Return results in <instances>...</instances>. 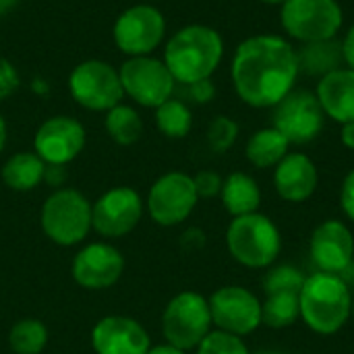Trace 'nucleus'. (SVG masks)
Returning <instances> with one entry per match:
<instances>
[{"instance_id": "obj_1", "label": "nucleus", "mask_w": 354, "mask_h": 354, "mask_svg": "<svg viewBox=\"0 0 354 354\" xmlns=\"http://www.w3.org/2000/svg\"><path fill=\"white\" fill-rule=\"evenodd\" d=\"M230 73L245 104L274 108L292 91L299 77L297 50L280 35H253L239 44Z\"/></svg>"}, {"instance_id": "obj_2", "label": "nucleus", "mask_w": 354, "mask_h": 354, "mask_svg": "<svg viewBox=\"0 0 354 354\" xmlns=\"http://www.w3.org/2000/svg\"><path fill=\"white\" fill-rule=\"evenodd\" d=\"M224 54L222 35L207 25H187L166 44L164 62L174 81L191 85L212 79Z\"/></svg>"}, {"instance_id": "obj_3", "label": "nucleus", "mask_w": 354, "mask_h": 354, "mask_svg": "<svg viewBox=\"0 0 354 354\" xmlns=\"http://www.w3.org/2000/svg\"><path fill=\"white\" fill-rule=\"evenodd\" d=\"M351 284L336 274L313 272L301 290V319L319 336H334L351 322Z\"/></svg>"}, {"instance_id": "obj_4", "label": "nucleus", "mask_w": 354, "mask_h": 354, "mask_svg": "<svg viewBox=\"0 0 354 354\" xmlns=\"http://www.w3.org/2000/svg\"><path fill=\"white\" fill-rule=\"evenodd\" d=\"M226 247L234 261L251 270L272 268L282 251V234L266 214L232 218L226 230Z\"/></svg>"}, {"instance_id": "obj_5", "label": "nucleus", "mask_w": 354, "mask_h": 354, "mask_svg": "<svg viewBox=\"0 0 354 354\" xmlns=\"http://www.w3.org/2000/svg\"><path fill=\"white\" fill-rule=\"evenodd\" d=\"M41 230L60 247L81 243L91 230V203L77 189H56L44 201Z\"/></svg>"}, {"instance_id": "obj_6", "label": "nucleus", "mask_w": 354, "mask_h": 354, "mask_svg": "<svg viewBox=\"0 0 354 354\" xmlns=\"http://www.w3.org/2000/svg\"><path fill=\"white\" fill-rule=\"evenodd\" d=\"M212 311L209 301L199 292L185 290L176 295L164 309L162 332L168 344L191 351L201 344V340L212 332Z\"/></svg>"}, {"instance_id": "obj_7", "label": "nucleus", "mask_w": 354, "mask_h": 354, "mask_svg": "<svg viewBox=\"0 0 354 354\" xmlns=\"http://www.w3.org/2000/svg\"><path fill=\"white\" fill-rule=\"evenodd\" d=\"M73 100L93 112H108L124 97L118 71L104 60H83L68 77Z\"/></svg>"}, {"instance_id": "obj_8", "label": "nucleus", "mask_w": 354, "mask_h": 354, "mask_svg": "<svg viewBox=\"0 0 354 354\" xmlns=\"http://www.w3.org/2000/svg\"><path fill=\"white\" fill-rule=\"evenodd\" d=\"M342 19L336 0H286L280 12L284 31L303 44L336 37Z\"/></svg>"}, {"instance_id": "obj_9", "label": "nucleus", "mask_w": 354, "mask_h": 354, "mask_svg": "<svg viewBox=\"0 0 354 354\" xmlns=\"http://www.w3.org/2000/svg\"><path fill=\"white\" fill-rule=\"evenodd\" d=\"M124 95L145 108H158L174 93V77L164 60L151 56H133L118 68Z\"/></svg>"}, {"instance_id": "obj_10", "label": "nucleus", "mask_w": 354, "mask_h": 354, "mask_svg": "<svg viewBox=\"0 0 354 354\" xmlns=\"http://www.w3.org/2000/svg\"><path fill=\"white\" fill-rule=\"evenodd\" d=\"M112 35L120 52L131 58L149 56L166 35V19L151 4H135L116 19Z\"/></svg>"}, {"instance_id": "obj_11", "label": "nucleus", "mask_w": 354, "mask_h": 354, "mask_svg": "<svg viewBox=\"0 0 354 354\" xmlns=\"http://www.w3.org/2000/svg\"><path fill=\"white\" fill-rule=\"evenodd\" d=\"M274 129H278L288 143H311L322 131L326 114L315 93L307 89L290 91L280 104L274 106Z\"/></svg>"}, {"instance_id": "obj_12", "label": "nucleus", "mask_w": 354, "mask_h": 354, "mask_svg": "<svg viewBox=\"0 0 354 354\" xmlns=\"http://www.w3.org/2000/svg\"><path fill=\"white\" fill-rule=\"evenodd\" d=\"M197 201L199 197L193 176L185 172H168L151 185L147 195V209L156 224L176 226L193 214Z\"/></svg>"}, {"instance_id": "obj_13", "label": "nucleus", "mask_w": 354, "mask_h": 354, "mask_svg": "<svg viewBox=\"0 0 354 354\" xmlns=\"http://www.w3.org/2000/svg\"><path fill=\"white\" fill-rule=\"evenodd\" d=\"M207 301L216 330L243 338L261 326V301L245 286H222Z\"/></svg>"}, {"instance_id": "obj_14", "label": "nucleus", "mask_w": 354, "mask_h": 354, "mask_svg": "<svg viewBox=\"0 0 354 354\" xmlns=\"http://www.w3.org/2000/svg\"><path fill=\"white\" fill-rule=\"evenodd\" d=\"M143 216V201L131 187H114L91 205V228L106 239L135 230Z\"/></svg>"}, {"instance_id": "obj_15", "label": "nucleus", "mask_w": 354, "mask_h": 354, "mask_svg": "<svg viewBox=\"0 0 354 354\" xmlns=\"http://www.w3.org/2000/svg\"><path fill=\"white\" fill-rule=\"evenodd\" d=\"M309 255L315 272L336 274L346 278L354 263V236L340 220L322 222L309 241Z\"/></svg>"}, {"instance_id": "obj_16", "label": "nucleus", "mask_w": 354, "mask_h": 354, "mask_svg": "<svg viewBox=\"0 0 354 354\" xmlns=\"http://www.w3.org/2000/svg\"><path fill=\"white\" fill-rule=\"evenodd\" d=\"M33 147L46 164L66 166L83 151L85 129L77 118L52 116L37 129Z\"/></svg>"}, {"instance_id": "obj_17", "label": "nucleus", "mask_w": 354, "mask_h": 354, "mask_svg": "<svg viewBox=\"0 0 354 354\" xmlns=\"http://www.w3.org/2000/svg\"><path fill=\"white\" fill-rule=\"evenodd\" d=\"M124 272L120 251L108 243H91L73 259V278L87 290H104L114 286Z\"/></svg>"}, {"instance_id": "obj_18", "label": "nucleus", "mask_w": 354, "mask_h": 354, "mask_svg": "<svg viewBox=\"0 0 354 354\" xmlns=\"http://www.w3.org/2000/svg\"><path fill=\"white\" fill-rule=\"evenodd\" d=\"M91 346L95 354H147L151 348L145 328L122 315L100 319L91 332Z\"/></svg>"}, {"instance_id": "obj_19", "label": "nucleus", "mask_w": 354, "mask_h": 354, "mask_svg": "<svg viewBox=\"0 0 354 354\" xmlns=\"http://www.w3.org/2000/svg\"><path fill=\"white\" fill-rule=\"evenodd\" d=\"M317 166L309 156L301 151H288L274 172V187L278 195L288 203H303L311 199L317 191Z\"/></svg>"}, {"instance_id": "obj_20", "label": "nucleus", "mask_w": 354, "mask_h": 354, "mask_svg": "<svg viewBox=\"0 0 354 354\" xmlns=\"http://www.w3.org/2000/svg\"><path fill=\"white\" fill-rule=\"evenodd\" d=\"M315 95L322 110L332 120L346 124L354 122V71L342 66L319 79Z\"/></svg>"}, {"instance_id": "obj_21", "label": "nucleus", "mask_w": 354, "mask_h": 354, "mask_svg": "<svg viewBox=\"0 0 354 354\" xmlns=\"http://www.w3.org/2000/svg\"><path fill=\"white\" fill-rule=\"evenodd\" d=\"M297 62H299V73L322 79L344 66L342 41L336 37L307 41L297 50Z\"/></svg>"}, {"instance_id": "obj_22", "label": "nucleus", "mask_w": 354, "mask_h": 354, "mask_svg": "<svg viewBox=\"0 0 354 354\" xmlns=\"http://www.w3.org/2000/svg\"><path fill=\"white\" fill-rule=\"evenodd\" d=\"M224 209L232 216H249L259 212L261 205V189L257 180L251 174L245 172H232L224 178L222 191H220Z\"/></svg>"}, {"instance_id": "obj_23", "label": "nucleus", "mask_w": 354, "mask_h": 354, "mask_svg": "<svg viewBox=\"0 0 354 354\" xmlns=\"http://www.w3.org/2000/svg\"><path fill=\"white\" fill-rule=\"evenodd\" d=\"M46 162L33 151H21L6 160L2 166V180L8 189L25 193L44 183Z\"/></svg>"}, {"instance_id": "obj_24", "label": "nucleus", "mask_w": 354, "mask_h": 354, "mask_svg": "<svg viewBox=\"0 0 354 354\" xmlns=\"http://www.w3.org/2000/svg\"><path fill=\"white\" fill-rule=\"evenodd\" d=\"M288 139L274 127L261 129L247 141L245 153L255 168H276L288 153Z\"/></svg>"}, {"instance_id": "obj_25", "label": "nucleus", "mask_w": 354, "mask_h": 354, "mask_svg": "<svg viewBox=\"0 0 354 354\" xmlns=\"http://www.w3.org/2000/svg\"><path fill=\"white\" fill-rule=\"evenodd\" d=\"M301 319V295L274 292L261 303V326L270 330H286Z\"/></svg>"}, {"instance_id": "obj_26", "label": "nucleus", "mask_w": 354, "mask_h": 354, "mask_svg": "<svg viewBox=\"0 0 354 354\" xmlns=\"http://www.w3.org/2000/svg\"><path fill=\"white\" fill-rule=\"evenodd\" d=\"M106 131L110 135V139L118 145H133L139 141L141 133H143V122L137 110H133L131 106H114L112 110H108L106 114Z\"/></svg>"}, {"instance_id": "obj_27", "label": "nucleus", "mask_w": 354, "mask_h": 354, "mask_svg": "<svg viewBox=\"0 0 354 354\" xmlns=\"http://www.w3.org/2000/svg\"><path fill=\"white\" fill-rule=\"evenodd\" d=\"M156 124L162 135L170 139H183L193 127V114L185 102L170 97L156 108Z\"/></svg>"}, {"instance_id": "obj_28", "label": "nucleus", "mask_w": 354, "mask_h": 354, "mask_svg": "<svg viewBox=\"0 0 354 354\" xmlns=\"http://www.w3.org/2000/svg\"><path fill=\"white\" fill-rule=\"evenodd\" d=\"M8 344L15 354H39L48 344V328L39 319H21L12 326Z\"/></svg>"}, {"instance_id": "obj_29", "label": "nucleus", "mask_w": 354, "mask_h": 354, "mask_svg": "<svg viewBox=\"0 0 354 354\" xmlns=\"http://www.w3.org/2000/svg\"><path fill=\"white\" fill-rule=\"evenodd\" d=\"M307 276L295 268V266H276L272 268L266 278H263V292L274 295V292H295L301 295L305 286Z\"/></svg>"}, {"instance_id": "obj_30", "label": "nucleus", "mask_w": 354, "mask_h": 354, "mask_svg": "<svg viewBox=\"0 0 354 354\" xmlns=\"http://www.w3.org/2000/svg\"><path fill=\"white\" fill-rule=\"evenodd\" d=\"M197 354H251L245 340L241 336L222 332V330H212L201 344L197 346Z\"/></svg>"}, {"instance_id": "obj_31", "label": "nucleus", "mask_w": 354, "mask_h": 354, "mask_svg": "<svg viewBox=\"0 0 354 354\" xmlns=\"http://www.w3.org/2000/svg\"><path fill=\"white\" fill-rule=\"evenodd\" d=\"M239 137V124L228 116H216L207 127V143L216 153L228 151Z\"/></svg>"}, {"instance_id": "obj_32", "label": "nucleus", "mask_w": 354, "mask_h": 354, "mask_svg": "<svg viewBox=\"0 0 354 354\" xmlns=\"http://www.w3.org/2000/svg\"><path fill=\"white\" fill-rule=\"evenodd\" d=\"M193 183H195V191L199 199H212L220 195L224 178L214 170H201L197 176H193Z\"/></svg>"}, {"instance_id": "obj_33", "label": "nucleus", "mask_w": 354, "mask_h": 354, "mask_svg": "<svg viewBox=\"0 0 354 354\" xmlns=\"http://www.w3.org/2000/svg\"><path fill=\"white\" fill-rule=\"evenodd\" d=\"M21 85L19 73L15 68V64L6 58H0V100L10 97Z\"/></svg>"}, {"instance_id": "obj_34", "label": "nucleus", "mask_w": 354, "mask_h": 354, "mask_svg": "<svg viewBox=\"0 0 354 354\" xmlns=\"http://www.w3.org/2000/svg\"><path fill=\"white\" fill-rule=\"evenodd\" d=\"M340 205H342L346 218L354 222V170H351L344 176V180H342V187H340Z\"/></svg>"}, {"instance_id": "obj_35", "label": "nucleus", "mask_w": 354, "mask_h": 354, "mask_svg": "<svg viewBox=\"0 0 354 354\" xmlns=\"http://www.w3.org/2000/svg\"><path fill=\"white\" fill-rule=\"evenodd\" d=\"M187 87H189L191 100L197 102V104H207V102H212L214 95H216V87H214L212 79H203V81L191 83V85H187Z\"/></svg>"}, {"instance_id": "obj_36", "label": "nucleus", "mask_w": 354, "mask_h": 354, "mask_svg": "<svg viewBox=\"0 0 354 354\" xmlns=\"http://www.w3.org/2000/svg\"><path fill=\"white\" fill-rule=\"evenodd\" d=\"M64 178H66L64 166H58V164H46L44 180H46L50 187H54V189H62Z\"/></svg>"}, {"instance_id": "obj_37", "label": "nucleus", "mask_w": 354, "mask_h": 354, "mask_svg": "<svg viewBox=\"0 0 354 354\" xmlns=\"http://www.w3.org/2000/svg\"><path fill=\"white\" fill-rule=\"evenodd\" d=\"M342 50H344V64L354 71V25L342 39Z\"/></svg>"}, {"instance_id": "obj_38", "label": "nucleus", "mask_w": 354, "mask_h": 354, "mask_svg": "<svg viewBox=\"0 0 354 354\" xmlns=\"http://www.w3.org/2000/svg\"><path fill=\"white\" fill-rule=\"evenodd\" d=\"M340 137H342V143H344L348 149H354V122H346V124H342V133H340Z\"/></svg>"}, {"instance_id": "obj_39", "label": "nucleus", "mask_w": 354, "mask_h": 354, "mask_svg": "<svg viewBox=\"0 0 354 354\" xmlns=\"http://www.w3.org/2000/svg\"><path fill=\"white\" fill-rule=\"evenodd\" d=\"M147 354H187L185 351L172 346V344H160V346H151Z\"/></svg>"}, {"instance_id": "obj_40", "label": "nucleus", "mask_w": 354, "mask_h": 354, "mask_svg": "<svg viewBox=\"0 0 354 354\" xmlns=\"http://www.w3.org/2000/svg\"><path fill=\"white\" fill-rule=\"evenodd\" d=\"M17 4H19V0H0V17L10 12Z\"/></svg>"}, {"instance_id": "obj_41", "label": "nucleus", "mask_w": 354, "mask_h": 354, "mask_svg": "<svg viewBox=\"0 0 354 354\" xmlns=\"http://www.w3.org/2000/svg\"><path fill=\"white\" fill-rule=\"evenodd\" d=\"M31 89H33L35 93H46V91H48V87H46L44 79H35V81L31 83Z\"/></svg>"}, {"instance_id": "obj_42", "label": "nucleus", "mask_w": 354, "mask_h": 354, "mask_svg": "<svg viewBox=\"0 0 354 354\" xmlns=\"http://www.w3.org/2000/svg\"><path fill=\"white\" fill-rule=\"evenodd\" d=\"M4 143H6V122L0 116V151L4 149Z\"/></svg>"}, {"instance_id": "obj_43", "label": "nucleus", "mask_w": 354, "mask_h": 354, "mask_svg": "<svg viewBox=\"0 0 354 354\" xmlns=\"http://www.w3.org/2000/svg\"><path fill=\"white\" fill-rule=\"evenodd\" d=\"M261 2H266V4H284L286 0H261Z\"/></svg>"}, {"instance_id": "obj_44", "label": "nucleus", "mask_w": 354, "mask_h": 354, "mask_svg": "<svg viewBox=\"0 0 354 354\" xmlns=\"http://www.w3.org/2000/svg\"><path fill=\"white\" fill-rule=\"evenodd\" d=\"M351 319L354 322V297H353V309H351Z\"/></svg>"}, {"instance_id": "obj_45", "label": "nucleus", "mask_w": 354, "mask_h": 354, "mask_svg": "<svg viewBox=\"0 0 354 354\" xmlns=\"http://www.w3.org/2000/svg\"><path fill=\"white\" fill-rule=\"evenodd\" d=\"M257 354H280V353H272V351H266V353H257Z\"/></svg>"}]
</instances>
